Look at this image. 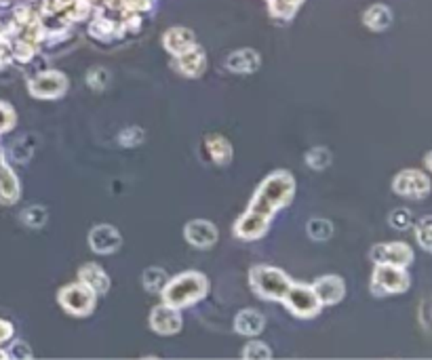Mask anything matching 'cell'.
Returning a JSON list of instances; mask_svg holds the SVG:
<instances>
[{
	"label": "cell",
	"instance_id": "cell-1",
	"mask_svg": "<svg viewBox=\"0 0 432 360\" xmlns=\"http://www.w3.org/2000/svg\"><path fill=\"white\" fill-rule=\"evenodd\" d=\"M293 192H295V181L291 178V173L274 171L257 187V192L249 205V213L270 220L277 209L291 202Z\"/></svg>",
	"mask_w": 432,
	"mask_h": 360
},
{
	"label": "cell",
	"instance_id": "cell-2",
	"mask_svg": "<svg viewBox=\"0 0 432 360\" xmlns=\"http://www.w3.org/2000/svg\"><path fill=\"white\" fill-rule=\"evenodd\" d=\"M207 291L209 282L200 272H184L175 278H169V282L163 289V299L173 308H186L202 299Z\"/></svg>",
	"mask_w": 432,
	"mask_h": 360
},
{
	"label": "cell",
	"instance_id": "cell-3",
	"mask_svg": "<svg viewBox=\"0 0 432 360\" xmlns=\"http://www.w3.org/2000/svg\"><path fill=\"white\" fill-rule=\"evenodd\" d=\"M251 287L255 289V293L264 299L270 302H283V297L287 295L291 280L283 270L279 268H270V266H255L249 274Z\"/></svg>",
	"mask_w": 432,
	"mask_h": 360
},
{
	"label": "cell",
	"instance_id": "cell-4",
	"mask_svg": "<svg viewBox=\"0 0 432 360\" xmlns=\"http://www.w3.org/2000/svg\"><path fill=\"white\" fill-rule=\"evenodd\" d=\"M96 293L83 282L68 284L57 293L59 306L72 316H89L96 310Z\"/></svg>",
	"mask_w": 432,
	"mask_h": 360
},
{
	"label": "cell",
	"instance_id": "cell-5",
	"mask_svg": "<svg viewBox=\"0 0 432 360\" xmlns=\"http://www.w3.org/2000/svg\"><path fill=\"white\" fill-rule=\"evenodd\" d=\"M407 287H409V276H407L405 268L390 266V264H378V268L374 272V282H371V289L378 297L403 293V291H407Z\"/></svg>",
	"mask_w": 432,
	"mask_h": 360
},
{
	"label": "cell",
	"instance_id": "cell-6",
	"mask_svg": "<svg viewBox=\"0 0 432 360\" xmlns=\"http://www.w3.org/2000/svg\"><path fill=\"white\" fill-rule=\"evenodd\" d=\"M283 302L287 304L289 310L295 316H299V318H312V316L319 314V310H321V302H319L314 289L308 287V284H293L291 282Z\"/></svg>",
	"mask_w": 432,
	"mask_h": 360
},
{
	"label": "cell",
	"instance_id": "cell-7",
	"mask_svg": "<svg viewBox=\"0 0 432 360\" xmlns=\"http://www.w3.org/2000/svg\"><path fill=\"white\" fill-rule=\"evenodd\" d=\"M28 91L36 99H55L68 91V78H66V74H61L57 70H47V72L36 74L28 83Z\"/></svg>",
	"mask_w": 432,
	"mask_h": 360
},
{
	"label": "cell",
	"instance_id": "cell-8",
	"mask_svg": "<svg viewBox=\"0 0 432 360\" xmlns=\"http://www.w3.org/2000/svg\"><path fill=\"white\" fill-rule=\"evenodd\" d=\"M392 190L401 196H413V198H424L431 192V180L428 175H424L422 171H401L394 181H392Z\"/></svg>",
	"mask_w": 432,
	"mask_h": 360
},
{
	"label": "cell",
	"instance_id": "cell-9",
	"mask_svg": "<svg viewBox=\"0 0 432 360\" xmlns=\"http://www.w3.org/2000/svg\"><path fill=\"white\" fill-rule=\"evenodd\" d=\"M374 264H390V266H409L413 262V251L405 242H384L371 249Z\"/></svg>",
	"mask_w": 432,
	"mask_h": 360
},
{
	"label": "cell",
	"instance_id": "cell-10",
	"mask_svg": "<svg viewBox=\"0 0 432 360\" xmlns=\"http://www.w3.org/2000/svg\"><path fill=\"white\" fill-rule=\"evenodd\" d=\"M89 245H91V249H93L96 253H99V255H110V253H114V251L120 249L123 236H120V232H118L114 225H96V227L89 232Z\"/></svg>",
	"mask_w": 432,
	"mask_h": 360
},
{
	"label": "cell",
	"instance_id": "cell-11",
	"mask_svg": "<svg viewBox=\"0 0 432 360\" xmlns=\"http://www.w3.org/2000/svg\"><path fill=\"white\" fill-rule=\"evenodd\" d=\"M150 326L158 333V335H175L182 329V316L180 308H173L169 304L156 306L150 314Z\"/></svg>",
	"mask_w": 432,
	"mask_h": 360
},
{
	"label": "cell",
	"instance_id": "cell-12",
	"mask_svg": "<svg viewBox=\"0 0 432 360\" xmlns=\"http://www.w3.org/2000/svg\"><path fill=\"white\" fill-rule=\"evenodd\" d=\"M321 306H336L344 299L346 295V284L339 276H321L314 284H312Z\"/></svg>",
	"mask_w": 432,
	"mask_h": 360
},
{
	"label": "cell",
	"instance_id": "cell-13",
	"mask_svg": "<svg viewBox=\"0 0 432 360\" xmlns=\"http://www.w3.org/2000/svg\"><path fill=\"white\" fill-rule=\"evenodd\" d=\"M186 240L196 249H209L217 242V227L205 220H194L184 230Z\"/></svg>",
	"mask_w": 432,
	"mask_h": 360
},
{
	"label": "cell",
	"instance_id": "cell-14",
	"mask_svg": "<svg viewBox=\"0 0 432 360\" xmlns=\"http://www.w3.org/2000/svg\"><path fill=\"white\" fill-rule=\"evenodd\" d=\"M268 224H270V220L253 215V213L247 211L235 224V234L242 240H255V238H262L268 232Z\"/></svg>",
	"mask_w": 432,
	"mask_h": 360
},
{
	"label": "cell",
	"instance_id": "cell-15",
	"mask_svg": "<svg viewBox=\"0 0 432 360\" xmlns=\"http://www.w3.org/2000/svg\"><path fill=\"white\" fill-rule=\"evenodd\" d=\"M19 192H21V187H19L17 175L6 165L4 154L0 152V202H4V205L17 202L19 200Z\"/></svg>",
	"mask_w": 432,
	"mask_h": 360
},
{
	"label": "cell",
	"instance_id": "cell-16",
	"mask_svg": "<svg viewBox=\"0 0 432 360\" xmlns=\"http://www.w3.org/2000/svg\"><path fill=\"white\" fill-rule=\"evenodd\" d=\"M78 280H81L85 287H89L96 295H103V293H108V289H110V276L101 270L97 264H85V266L78 270Z\"/></svg>",
	"mask_w": 432,
	"mask_h": 360
},
{
	"label": "cell",
	"instance_id": "cell-17",
	"mask_svg": "<svg viewBox=\"0 0 432 360\" xmlns=\"http://www.w3.org/2000/svg\"><path fill=\"white\" fill-rule=\"evenodd\" d=\"M175 57H178V70L184 76H200L202 74L207 59H205V53L196 45L188 51H184V53H180V55H175Z\"/></svg>",
	"mask_w": 432,
	"mask_h": 360
},
{
	"label": "cell",
	"instance_id": "cell-18",
	"mask_svg": "<svg viewBox=\"0 0 432 360\" xmlns=\"http://www.w3.org/2000/svg\"><path fill=\"white\" fill-rule=\"evenodd\" d=\"M259 63H262V59H259V55H257L253 48L237 51V53H232V55L226 59L228 70L239 72V74H251V72H255V70L259 68Z\"/></svg>",
	"mask_w": 432,
	"mask_h": 360
},
{
	"label": "cell",
	"instance_id": "cell-19",
	"mask_svg": "<svg viewBox=\"0 0 432 360\" xmlns=\"http://www.w3.org/2000/svg\"><path fill=\"white\" fill-rule=\"evenodd\" d=\"M163 43H165V48H167L169 53L180 55V53L192 48V46L196 45V38H194V34L188 28H171V30L165 34Z\"/></svg>",
	"mask_w": 432,
	"mask_h": 360
},
{
	"label": "cell",
	"instance_id": "cell-20",
	"mask_svg": "<svg viewBox=\"0 0 432 360\" xmlns=\"http://www.w3.org/2000/svg\"><path fill=\"white\" fill-rule=\"evenodd\" d=\"M264 326H266V318L257 310H242L235 320V331L240 335H247V337L259 335L264 331Z\"/></svg>",
	"mask_w": 432,
	"mask_h": 360
},
{
	"label": "cell",
	"instance_id": "cell-21",
	"mask_svg": "<svg viewBox=\"0 0 432 360\" xmlns=\"http://www.w3.org/2000/svg\"><path fill=\"white\" fill-rule=\"evenodd\" d=\"M207 152L217 165H228L232 160V143L224 135H209L207 137Z\"/></svg>",
	"mask_w": 432,
	"mask_h": 360
},
{
	"label": "cell",
	"instance_id": "cell-22",
	"mask_svg": "<svg viewBox=\"0 0 432 360\" xmlns=\"http://www.w3.org/2000/svg\"><path fill=\"white\" fill-rule=\"evenodd\" d=\"M363 21H365V26H367L369 30L380 32V30H386V28L392 24V13H390V9L384 6V4H374L371 9L365 11Z\"/></svg>",
	"mask_w": 432,
	"mask_h": 360
},
{
	"label": "cell",
	"instance_id": "cell-23",
	"mask_svg": "<svg viewBox=\"0 0 432 360\" xmlns=\"http://www.w3.org/2000/svg\"><path fill=\"white\" fill-rule=\"evenodd\" d=\"M331 152L327 150V148H323V145H319V148H312V150H308L306 152V165L310 167V169H314V171H323V169H327L329 165H331Z\"/></svg>",
	"mask_w": 432,
	"mask_h": 360
},
{
	"label": "cell",
	"instance_id": "cell-24",
	"mask_svg": "<svg viewBox=\"0 0 432 360\" xmlns=\"http://www.w3.org/2000/svg\"><path fill=\"white\" fill-rule=\"evenodd\" d=\"M167 282H169V276L163 268H148L144 272V287L150 293H163Z\"/></svg>",
	"mask_w": 432,
	"mask_h": 360
},
{
	"label": "cell",
	"instance_id": "cell-25",
	"mask_svg": "<svg viewBox=\"0 0 432 360\" xmlns=\"http://www.w3.org/2000/svg\"><path fill=\"white\" fill-rule=\"evenodd\" d=\"M306 230H308V236H310V238H314V240H329V238H331V234H334V225H331V222L321 220V217L310 220Z\"/></svg>",
	"mask_w": 432,
	"mask_h": 360
},
{
	"label": "cell",
	"instance_id": "cell-26",
	"mask_svg": "<svg viewBox=\"0 0 432 360\" xmlns=\"http://www.w3.org/2000/svg\"><path fill=\"white\" fill-rule=\"evenodd\" d=\"M32 143L28 141V137H21V139H17V141H13V145H11V158L15 160V163H19V165H24V163H28L30 158H32Z\"/></svg>",
	"mask_w": 432,
	"mask_h": 360
},
{
	"label": "cell",
	"instance_id": "cell-27",
	"mask_svg": "<svg viewBox=\"0 0 432 360\" xmlns=\"http://www.w3.org/2000/svg\"><path fill=\"white\" fill-rule=\"evenodd\" d=\"M118 26L112 21V19H106V17H97L96 21L91 24V34L101 38V41H108L116 34Z\"/></svg>",
	"mask_w": 432,
	"mask_h": 360
},
{
	"label": "cell",
	"instance_id": "cell-28",
	"mask_svg": "<svg viewBox=\"0 0 432 360\" xmlns=\"http://www.w3.org/2000/svg\"><path fill=\"white\" fill-rule=\"evenodd\" d=\"M21 220H24V224L30 225V227H43L48 220L47 209H43V207H30V209H26L21 213Z\"/></svg>",
	"mask_w": 432,
	"mask_h": 360
},
{
	"label": "cell",
	"instance_id": "cell-29",
	"mask_svg": "<svg viewBox=\"0 0 432 360\" xmlns=\"http://www.w3.org/2000/svg\"><path fill=\"white\" fill-rule=\"evenodd\" d=\"M144 139H145L144 129H140V127H129V129L120 131L118 143H120L123 148H135V145L144 143Z\"/></svg>",
	"mask_w": 432,
	"mask_h": 360
},
{
	"label": "cell",
	"instance_id": "cell-30",
	"mask_svg": "<svg viewBox=\"0 0 432 360\" xmlns=\"http://www.w3.org/2000/svg\"><path fill=\"white\" fill-rule=\"evenodd\" d=\"M416 238L424 251H431L432 245V217H424L420 224L416 225Z\"/></svg>",
	"mask_w": 432,
	"mask_h": 360
},
{
	"label": "cell",
	"instance_id": "cell-31",
	"mask_svg": "<svg viewBox=\"0 0 432 360\" xmlns=\"http://www.w3.org/2000/svg\"><path fill=\"white\" fill-rule=\"evenodd\" d=\"M270 356H272L270 348H268L266 344H262V341H251V344H247V346H245V352H242V359L249 360H264L270 359Z\"/></svg>",
	"mask_w": 432,
	"mask_h": 360
},
{
	"label": "cell",
	"instance_id": "cell-32",
	"mask_svg": "<svg viewBox=\"0 0 432 360\" xmlns=\"http://www.w3.org/2000/svg\"><path fill=\"white\" fill-rule=\"evenodd\" d=\"M108 83H110L108 70H103V68H93V70H89V74H87V85H89L91 89L103 91L108 87Z\"/></svg>",
	"mask_w": 432,
	"mask_h": 360
},
{
	"label": "cell",
	"instance_id": "cell-33",
	"mask_svg": "<svg viewBox=\"0 0 432 360\" xmlns=\"http://www.w3.org/2000/svg\"><path fill=\"white\" fill-rule=\"evenodd\" d=\"M302 0H270V9L277 17H291Z\"/></svg>",
	"mask_w": 432,
	"mask_h": 360
},
{
	"label": "cell",
	"instance_id": "cell-34",
	"mask_svg": "<svg viewBox=\"0 0 432 360\" xmlns=\"http://www.w3.org/2000/svg\"><path fill=\"white\" fill-rule=\"evenodd\" d=\"M390 225L394 227V230H407L409 225H411V213H409V209H394L392 213H390Z\"/></svg>",
	"mask_w": 432,
	"mask_h": 360
},
{
	"label": "cell",
	"instance_id": "cell-35",
	"mask_svg": "<svg viewBox=\"0 0 432 360\" xmlns=\"http://www.w3.org/2000/svg\"><path fill=\"white\" fill-rule=\"evenodd\" d=\"M34 51H36V46H32L30 43H26V41H15V45H13V59H17V61H30L32 57H34Z\"/></svg>",
	"mask_w": 432,
	"mask_h": 360
},
{
	"label": "cell",
	"instance_id": "cell-36",
	"mask_svg": "<svg viewBox=\"0 0 432 360\" xmlns=\"http://www.w3.org/2000/svg\"><path fill=\"white\" fill-rule=\"evenodd\" d=\"M15 127V110L9 103L0 101V133H6Z\"/></svg>",
	"mask_w": 432,
	"mask_h": 360
},
{
	"label": "cell",
	"instance_id": "cell-37",
	"mask_svg": "<svg viewBox=\"0 0 432 360\" xmlns=\"http://www.w3.org/2000/svg\"><path fill=\"white\" fill-rule=\"evenodd\" d=\"M11 59H13V45L6 38V34H2L0 36V66L11 63Z\"/></svg>",
	"mask_w": 432,
	"mask_h": 360
},
{
	"label": "cell",
	"instance_id": "cell-38",
	"mask_svg": "<svg viewBox=\"0 0 432 360\" xmlns=\"http://www.w3.org/2000/svg\"><path fill=\"white\" fill-rule=\"evenodd\" d=\"M32 359V352H30V346L24 344V341H15L9 350V359Z\"/></svg>",
	"mask_w": 432,
	"mask_h": 360
},
{
	"label": "cell",
	"instance_id": "cell-39",
	"mask_svg": "<svg viewBox=\"0 0 432 360\" xmlns=\"http://www.w3.org/2000/svg\"><path fill=\"white\" fill-rule=\"evenodd\" d=\"M11 335H13V326L6 320H0V344L11 339Z\"/></svg>",
	"mask_w": 432,
	"mask_h": 360
},
{
	"label": "cell",
	"instance_id": "cell-40",
	"mask_svg": "<svg viewBox=\"0 0 432 360\" xmlns=\"http://www.w3.org/2000/svg\"><path fill=\"white\" fill-rule=\"evenodd\" d=\"M420 320H422L424 329H428V326H431V316H428V302H424V304H422V312H420Z\"/></svg>",
	"mask_w": 432,
	"mask_h": 360
},
{
	"label": "cell",
	"instance_id": "cell-41",
	"mask_svg": "<svg viewBox=\"0 0 432 360\" xmlns=\"http://www.w3.org/2000/svg\"><path fill=\"white\" fill-rule=\"evenodd\" d=\"M0 359H9V354H4V352H0Z\"/></svg>",
	"mask_w": 432,
	"mask_h": 360
},
{
	"label": "cell",
	"instance_id": "cell-42",
	"mask_svg": "<svg viewBox=\"0 0 432 360\" xmlns=\"http://www.w3.org/2000/svg\"><path fill=\"white\" fill-rule=\"evenodd\" d=\"M2 34H4V30H2V24H0V36H2Z\"/></svg>",
	"mask_w": 432,
	"mask_h": 360
}]
</instances>
